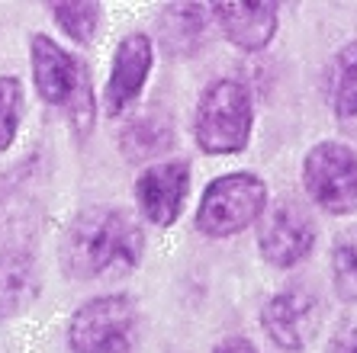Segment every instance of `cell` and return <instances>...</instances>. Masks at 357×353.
I'll return each instance as SVG.
<instances>
[{"instance_id":"ac0fdd59","label":"cell","mask_w":357,"mask_h":353,"mask_svg":"<svg viewBox=\"0 0 357 353\" xmlns=\"http://www.w3.org/2000/svg\"><path fill=\"white\" fill-rule=\"evenodd\" d=\"M23 119V84L17 77H0V151L17 141Z\"/></svg>"},{"instance_id":"7a4b0ae2","label":"cell","mask_w":357,"mask_h":353,"mask_svg":"<svg viewBox=\"0 0 357 353\" xmlns=\"http://www.w3.org/2000/svg\"><path fill=\"white\" fill-rule=\"evenodd\" d=\"M29 61H33V84L39 97L65 113L77 139H87L93 132V116H97L91 71L45 33H36L29 39Z\"/></svg>"},{"instance_id":"8992f818","label":"cell","mask_w":357,"mask_h":353,"mask_svg":"<svg viewBox=\"0 0 357 353\" xmlns=\"http://www.w3.org/2000/svg\"><path fill=\"white\" fill-rule=\"evenodd\" d=\"M303 183L325 212L357 209V148L348 141H319L303 161Z\"/></svg>"},{"instance_id":"30bf717a","label":"cell","mask_w":357,"mask_h":353,"mask_svg":"<svg viewBox=\"0 0 357 353\" xmlns=\"http://www.w3.org/2000/svg\"><path fill=\"white\" fill-rule=\"evenodd\" d=\"M264 331L280 350H306L319 334V302L306 289H283L264 305Z\"/></svg>"},{"instance_id":"7c38bea8","label":"cell","mask_w":357,"mask_h":353,"mask_svg":"<svg viewBox=\"0 0 357 353\" xmlns=\"http://www.w3.org/2000/svg\"><path fill=\"white\" fill-rule=\"evenodd\" d=\"M213 13L225 39L245 52H261L277 33V3H216Z\"/></svg>"},{"instance_id":"d6986e66","label":"cell","mask_w":357,"mask_h":353,"mask_svg":"<svg viewBox=\"0 0 357 353\" xmlns=\"http://www.w3.org/2000/svg\"><path fill=\"white\" fill-rule=\"evenodd\" d=\"M213 353H258V347L251 344L248 337H225V340L216 344Z\"/></svg>"},{"instance_id":"277c9868","label":"cell","mask_w":357,"mask_h":353,"mask_svg":"<svg viewBox=\"0 0 357 353\" xmlns=\"http://www.w3.org/2000/svg\"><path fill=\"white\" fill-rule=\"evenodd\" d=\"M267 205V183L258 173H225L206 187L197 205V228L206 238H232L258 222Z\"/></svg>"},{"instance_id":"2e32d148","label":"cell","mask_w":357,"mask_h":353,"mask_svg":"<svg viewBox=\"0 0 357 353\" xmlns=\"http://www.w3.org/2000/svg\"><path fill=\"white\" fill-rule=\"evenodd\" d=\"M332 279L335 292L344 302H357V225L344 228L332 247Z\"/></svg>"},{"instance_id":"5b68a950","label":"cell","mask_w":357,"mask_h":353,"mask_svg":"<svg viewBox=\"0 0 357 353\" xmlns=\"http://www.w3.org/2000/svg\"><path fill=\"white\" fill-rule=\"evenodd\" d=\"M139 308L129 296H97L84 302L68 324V344L75 353H129Z\"/></svg>"},{"instance_id":"ba28073f","label":"cell","mask_w":357,"mask_h":353,"mask_svg":"<svg viewBox=\"0 0 357 353\" xmlns=\"http://www.w3.org/2000/svg\"><path fill=\"white\" fill-rule=\"evenodd\" d=\"M190 187V164L187 161H165L151 164L135 180V199H139L142 219L155 225H174L181 219L183 199Z\"/></svg>"},{"instance_id":"4fadbf2b","label":"cell","mask_w":357,"mask_h":353,"mask_svg":"<svg viewBox=\"0 0 357 353\" xmlns=\"http://www.w3.org/2000/svg\"><path fill=\"white\" fill-rule=\"evenodd\" d=\"M158 33L171 55H193L206 36V13L199 3H167L161 7Z\"/></svg>"},{"instance_id":"9c48e42d","label":"cell","mask_w":357,"mask_h":353,"mask_svg":"<svg viewBox=\"0 0 357 353\" xmlns=\"http://www.w3.org/2000/svg\"><path fill=\"white\" fill-rule=\"evenodd\" d=\"M151 39L142 33L126 36L113 52V68L107 77V91H103V107L109 116H123L126 109L135 107L142 87L149 81L151 71Z\"/></svg>"},{"instance_id":"9a60e30c","label":"cell","mask_w":357,"mask_h":353,"mask_svg":"<svg viewBox=\"0 0 357 353\" xmlns=\"http://www.w3.org/2000/svg\"><path fill=\"white\" fill-rule=\"evenodd\" d=\"M332 109L357 135V42H348L332 65Z\"/></svg>"},{"instance_id":"5bb4252c","label":"cell","mask_w":357,"mask_h":353,"mask_svg":"<svg viewBox=\"0 0 357 353\" xmlns=\"http://www.w3.org/2000/svg\"><path fill=\"white\" fill-rule=\"evenodd\" d=\"M171 141H174L171 119L165 113L149 109L123 129V155L129 161H149V157H158L165 148H171Z\"/></svg>"},{"instance_id":"e0dca14e","label":"cell","mask_w":357,"mask_h":353,"mask_svg":"<svg viewBox=\"0 0 357 353\" xmlns=\"http://www.w3.org/2000/svg\"><path fill=\"white\" fill-rule=\"evenodd\" d=\"M52 13H55V23H59L61 33L75 42H91L100 26V3H84V0L55 3Z\"/></svg>"},{"instance_id":"6da1fadb","label":"cell","mask_w":357,"mask_h":353,"mask_svg":"<svg viewBox=\"0 0 357 353\" xmlns=\"http://www.w3.org/2000/svg\"><path fill=\"white\" fill-rule=\"evenodd\" d=\"M145 235L132 212L116 205H93L68 225L59 257L71 279H97L126 273L142 260Z\"/></svg>"},{"instance_id":"8fae6325","label":"cell","mask_w":357,"mask_h":353,"mask_svg":"<svg viewBox=\"0 0 357 353\" xmlns=\"http://www.w3.org/2000/svg\"><path fill=\"white\" fill-rule=\"evenodd\" d=\"M42 276L29 251L10 247L0 254V321H13L39 299Z\"/></svg>"},{"instance_id":"3957f363","label":"cell","mask_w":357,"mask_h":353,"mask_svg":"<svg viewBox=\"0 0 357 353\" xmlns=\"http://www.w3.org/2000/svg\"><path fill=\"white\" fill-rule=\"evenodd\" d=\"M251 123H255V109H251L248 87L232 77H219L199 97L193 135L206 155H235L248 145Z\"/></svg>"},{"instance_id":"52a82bcc","label":"cell","mask_w":357,"mask_h":353,"mask_svg":"<svg viewBox=\"0 0 357 353\" xmlns=\"http://www.w3.org/2000/svg\"><path fill=\"white\" fill-rule=\"evenodd\" d=\"M316 222L312 215L303 209L299 203L283 199L277 203L271 212L261 219V231H258V247L261 257L267 263H274L280 270H290L299 260H306L316 247Z\"/></svg>"},{"instance_id":"ffe728a7","label":"cell","mask_w":357,"mask_h":353,"mask_svg":"<svg viewBox=\"0 0 357 353\" xmlns=\"http://www.w3.org/2000/svg\"><path fill=\"white\" fill-rule=\"evenodd\" d=\"M344 353H357V340H354V344H351V347H348V350H344Z\"/></svg>"}]
</instances>
